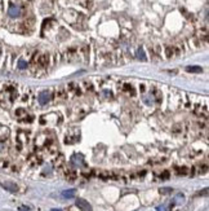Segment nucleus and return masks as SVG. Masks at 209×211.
<instances>
[{
	"label": "nucleus",
	"mask_w": 209,
	"mask_h": 211,
	"mask_svg": "<svg viewBox=\"0 0 209 211\" xmlns=\"http://www.w3.org/2000/svg\"><path fill=\"white\" fill-rule=\"evenodd\" d=\"M76 206H78L81 211H92V206H90V203L84 198H78L76 199Z\"/></svg>",
	"instance_id": "obj_1"
},
{
	"label": "nucleus",
	"mask_w": 209,
	"mask_h": 211,
	"mask_svg": "<svg viewBox=\"0 0 209 211\" xmlns=\"http://www.w3.org/2000/svg\"><path fill=\"white\" fill-rule=\"evenodd\" d=\"M8 14H9V17H12V18L20 17V14H21V8L17 7V5H14V4L9 5V8H8Z\"/></svg>",
	"instance_id": "obj_2"
},
{
	"label": "nucleus",
	"mask_w": 209,
	"mask_h": 211,
	"mask_svg": "<svg viewBox=\"0 0 209 211\" xmlns=\"http://www.w3.org/2000/svg\"><path fill=\"white\" fill-rule=\"evenodd\" d=\"M49 99H51V93H49V91H42V92L39 93V97H38L40 105H45L46 102L49 101Z\"/></svg>",
	"instance_id": "obj_3"
},
{
	"label": "nucleus",
	"mask_w": 209,
	"mask_h": 211,
	"mask_svg": "<svg viewBox=\"0 0 209 211\" xmlns=\"http://www.w3.org/2000/svg\"><path fill=\"white\" fill-rule=\"evenodd\" d=\"M1 185H3V188H4V189H7L8 192H10V193H16L18 190V187H17V184H16V183L5 181V183H1Z\"/></svg>",
	"instance_id": "obj_4"
},
{
	"label": "nucleus",
	"mask_w": 209,
	"mask_h": 211,
	"mask_svg": "<svg viewBox=\"0 0 209 211\" xmlns=\"http://www.w3.org/2000/svg\"><path fill=\"white\" fill-rule=\"evenodd\" d=\"M71 162L75 166H83L84 165V157L81 154H74L71 157Z\"/></svg>",
	"instance_id": "obj_5"
},
{
	"label": "nucleus",
	"mask_w": 209,
	"mask_h": 211,
	"mask_svg": "<svg viewBox=\"0 0 209 211\" xmlns=\"http://www.w3.org/2000/svg\"><path fill=\"white\" fill-rule=\"evenodd\" d=\"M75 194H76V189H66L61 193V196L63 197V198L67 199V198H74Z\"/></svg>",
	"instance_id": "obj_6"
},
{
	"label": "nucleus",
	"mask_w": 209,
	"mask_h": 211,
	"mask_svg": "<svg viewBox=\"0 0 209 211\" xmlns=\"http://www.w3.org/2000/svg\"><path fill=\"white\" fill-rule=\"evenodd\" d=\"M183 201H185V196L181 194V193H178L177 196L173 198V203H176V205H182Z\"/></svg>",
	"instance_id": "obj_7"
},
{
	"label": "nucleus",
	"mask_w": 209,
	"mask_h": 211,
	"mask_svg": "<svg viewBox=\"0 0 209 211\" xmlns=\"http://www.w3.org/2000/svg\"><path fill=\"white\" fill-rule=\"evenodd\" d=\"M186 70H187L189 73H201L203 69L200 68V66H189Z\"/></svg>",
	"instance_id": "obj_8"
},
{
	"label": "nucleus",
	"mask_w": 209,
	"mask_h": 211,
	"mask_svg": "<svg viewBox=\"0 0 209 211\" xmlns=\"http://www.w3.org/2000/svg\"><path fill=\"white\" fill-rule=\"evenodd\" d=\"M137 56H138V58L139 60H142V61L146 60V54H145V51L142 48H139L138 51H137Z\"/></svg>",
	"instance_id": "obj_9"
},
{
	"label": "nucleus",
	"mask_w": 209,
	"mask_h": 211,
	"mask_svg": "<svg viewBox=\"0 0 209 211\" xmlns=\"http://www.w3.org/2000/svg\"><path fill=\"white\" fill-rule=\"evenodd\" d=\"M76 1H79L81 5H84V7H87V8L92 7V0H76Z\"/></svg>",
	"instance_id": "obj_10"
},
{
	"label": "nucleus",
	"mask_w": 209,
	"mask_h": 211,
	"mask_svg": "<svg viewBox=\"0 0 209 211\" xmlns=\"http://www.w3.org/2000/svg\"><path fill=\"white\" fill-rule=\"evenodd\" d=\"M39 63H40V65H43V66L48 65V57H46V56H42L39 58Z\"/></svg>",
	"instance_id": "obj_11"
},
{
	"label": "nucleus",
	"mask_w": 209,
	"mask_h": 211,
	"mask_svg": "<svg viewBox=\"0 0 209 211\" xmlns=\"http://www.w3.org/2000/svg\"><path fill=\"white\" fill-rule=\"evenodd\" d=\"M27 68V62L23 60H20L18 61V69H21V70H23V69Z\"/></svg>",
	"instance_id": "obj_12"
},
{
	"label": "nucleus",
	"mask_w": 209,
	"mask_h": 211,
	"mask_svg": "<svg viewBox=\"0 0 209 211\" xmlns=\"http://www.w3.org/2000/svg\"><path fill=\"white\" fill-rule=\"evenodd\" d=\"M167 56H168V57H172V56H173V48L168 47V48H167Z\"/></svg>",
	"instance_id": "obj_13"
},
{
	"label": "nucleus",
	"mask_w": 209,
	"mask_h": 211,
	"mask_svg": "<svg viewBox=\"0 0 209 211\" xmlns=\"http://www.w3.org/2000/svg\"><path fill=\"white\" fill-rule=\"evenodd\" d=\"M156 211H167V207L164 206V205H161V206H158V207H156Z\"/></svg>",
	"instance_id": "obj_14"
},
{
	"label": "nucleus",
	"mask_w": 209,
	"mask_h": 211,
	"mask_svg": "<svg viewBox=\"0 0 209 211\" xmlns=\"http://www.w3.org/2000/svg\"><path fill=\"white\" fill-rule=\"evenodd\" d=\"M20 211H31L27 206H21L20 207Z\"/></svg>",
	"instance_id": "obj_15"
},
{
	"label": "nucleus",
	"mask_w": 209,
	"mask_h": 211,
	"mask_svg": "<svg viewBox=\"0 0 209 211\" xmlns=\"http://www.w3.org/2000/svg\"><path fill=\"white\" fill-rule=\"evenodd\" d=\"M161 193H167V192H172V189L170 188H164V189H160Z\"/></svg>",
	"instance_id": "obj_16"
},
{
	"label": "nucleus",
	"mask_w": 209,
	"mask_h": 211,
	"mask_svg": "<svg viewBox=\"0 0 209 211\" xmlns=\"http://www.w3.org/2000/svg\"><path fill=\"white\" fill-rule=\"evenodd\" d=\"M51 211H62V210L61 209H52Z\"/></svg>",
	"instance_id": "obj_17"
}]
</instances>
